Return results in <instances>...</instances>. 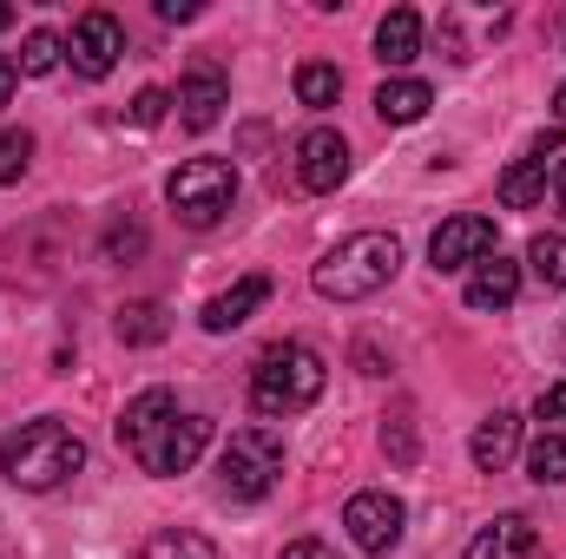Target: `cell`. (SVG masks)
Returning a JSON list of instances; mask_svg holds the SVG:
<instances>
[{
	"label": "cell",
	"instance_id": "cb8c5ba5",
	"mask_svg": "<svg viewBox=\"0 0 566 559\" xmlns=\"http://www.w3.org/2000/svg\"><path fill=\"white\" fill-rule=\"evenodd\" d=\"M527 481H541V487H560L566 481V434H534V447H527Z\"/></svg>",
	"mask_w": 566,
	"mask_h": 559
},
{
	"label": "cell",
	"instance_id": "30bf717a",
	"mask_svg": "<svg viewBox=\"0 0 566 559\" xmlns=\"http://www.w3.org/2000/svg\"><path fill=\"white\" fill-rule=\"evenodd\" d=\"M349 178V139L336 133V126H310L303 139H296V184L303 191H336Z\"/></svg>",
	"mask_w": 566,
	"mask_h": 559
},
{
	"label": "cell",
	"instance_id": "44dd1931",
	"mask_svg": "<svg viewBox=\"0 0 566 559\" xmlns=\"http://www.w3.org/2000/svg\"><path fill=\"white\" fill-rule=\"evenodd\" d=\"M296 99H303L310 113L336 106V99H343V73H336L329 60H303V66H296Z\"/></svg>",
	"mask_w": 566,
	"mask_h": 559
},
{
	"label": "cell",
	"instance_id": "ac0fdd59",
	"mask_svg": "<svg viewBox=\"0 0 566 559\" xmlns=\"http://www.w3.org/2000/svg\"><path fill=\"white\" fill-rule=\"evenodd\" d=\"M428 106H434L428 80L396 73V80H382V86H376V119H382V126H416V119H428Z\"/></svg>",
	"mask_w": 566,
	"mask_h": 559
},
{
	"label": "cell",
	"instance_id": "603a6c76",
	"mask_svg": "<svg viewBox=\"0 0 566 559\" xmlns=\"http://www.w3.org/2000/svg\"><path fill=\"white\" fill-rule=\"evenodd\" d=\"M527 271L547 283V289H566V231H541L527 244Z\"/></svg>",
	"mask_w": 566,
	"mask_h": 559
},
{
	"label": "cell",
	"instance_id": "52a82bcc",
	"mask_svg": "<svg viewBox=\"0 0 566 559\" xmlns=\"http://www.w3.org/2000/svg\"><path fill=\"white\" fill-rule=\"evenodd\" d=\"M218 481H224V494H231V500H264V494L283 481V441L264 428V421L238 428V434L224 441Z\"/></svg>",
	"mask_w": 566,
	"mask_h": 559
},
{
	"label": "cell",
	"instance_id": "e575fe53",
	"mask_svg": "<svg viewBox=\"0 0 566 559\" xmlns=\"http://www.w3.org/2000/svg\"><path fill=\"white\" fill-rule=\"evenodd\" d=\"M554 126H560V133H566V86H560V93H554Z\"/></svg>",
	"mask_w": 566,
	"mask_h": 559
},
{
	"label": "cell",
	"instance_id": "83f0119b",
	"mask_svg": "<svg viewBox=\"0 0 566 559\" xmlns=\"http://www.w3.org/2000/svg\"><path fill=\"white\" fill-rule=\"evenodd\" d=\"M165 113H171V93H165V86H145L139 99L126 106V126H139V133H151V126H158Z\"/></svg>",
	"mask_w": 566,
	"mask_h": 559
},
{
	"label": "cell",
	"instance_id": "d6a6232c",
	"mask_svg": "<svg viewBox=\"0 0 566 559\" xmlns=\"http://www.w3.org/2000/svg\"><path fill=\"white\" fill-rule=\"evenodd\" d=\"M165 20H198V0H158Z\"/></svg>",
	"mask_w": 566,
	"mask_h": 559
},
{
	"label": "cell",
	"instance_id": "ba28073f",
	"mask_svg": "<svg viewBox=\"0 0 566 559\" xmlns=\"http://www.w3.org/2000/svg\"><path fill=\"white\" fill-rule=\"evenodd\" d=\"M402 520H409V507H402L389 487H363V494H349V507H343L349 540H356L363 553H376V559L402 547Z\"/></svg>",
	"mask_w": 566,
	"mask_h": 559
},
{
	"label": "cell",
	"instance_id": "7402d4cb",
	"mask_svg": "<svg viewBox=\"0 0 566 559\" xmlns=\"http://www.w3.org/2000/svg\"><path fill=\"white\" fill-rule=\"evenodd\" d=\"M139 559H218V547L205 534H191V527H165L139 547Z\"/></svg>",
	"mask_w": 566,
	"mask_h": 559
},
{
	"label": "cell",
	"instance_id": "5b68a950",
	"mask_svg": "<svg viewBox=\"0 0 566 559\" xmlns=\"http://www.w3.org/2000/svg\"><path fill=\"white\" fill-rule=\"evenodd\" d=\"M66 271H73V218L66 211L33 218L13 238H0V283H13V289H53Z\"/></svg>",
	"mask_w": 566,
	"mask_h": 559
},
{
	"label": "cell",
	"instance_id": "9c48e42d",
	"mask_svg": "<svg viewBox=\"0 0 566 559\" xmlns=\"http://www.w3.org/2000/svg\"><path fill=\"white\" fill-rule=\"evenodd\" d=\"M119 53H126V27H119L106 7H93V13H80V20H73L66 60H73V73H80V80H106V73L119 66Z\"/></svg>",
	"mask_w": 566,
	"mask_h": 559
},
{
	"label": "cell",
	"instance_id": "d6986e66",
	"mask_svg": "<svg viewBox=\"0 0 566 559\" xmlns=\"http://www.w3.org/2000/svg\"><path fill=\"white\" fill-rule=\"evenodd\" d=\"M113 329H119V342H126V349H151V342H165V336H171V316H165V303L139 296V303H126V309H119V323H113Z\"/></svg>",
	"mask_w": 566,
	"mask_h": 559
},
{
	"label": "cell",
	"instance_id": "f1b7e54d",
	"mask_svg": "<svg viewBox=\"0 0 566 559\" xmlns=\"http://www.w3.org/2000/svg\"><path fill=\"white\" fill-rule=\"evenodd\" d=\"M382 454H389L396 467H416V428H409V415H396L382 428Z\"/></svg>",
	"mask_w": 566,
	"mask_h": 559
},
{
	"label": "cell",
	"instance_id": "2e32d148",
	"mask_svg": "<svg viewBox=\"0 0 566 559\" xmlns=\"http://www.w3.org/2000/svg\"><path fill=\"white\" fill-rule=\"evenodd\" d=\"M468 454H474V467H481V474H501V467L521 454V415H514V409H494V415L474 428Z\"/></svg>",
	"mask_w": 566,
	"mask_h": 559
},
{
	"label": "cell",
	"instance_id": "8992f818",
	"mask_svg": "<svg viewBox=\"0 0 566 559\" xmlns=\"http://www.w3.org/2000/svg\"><path fill=\"white\" fill-rule=\"evenodd\" d=\"M165 204H171L191 231L224 224V211L238 204V171H231V158H185V165L165 178Z\"/></svg>",
	"mask_w": 566,
	"mask_h": 559
},
{
	"label": "cell",
	"instance_id": "484cf974",
	"mask_svg": "<svg viewBox=\"0 0 566 559\" xmlns=\"http://www.w3.org/2000/svg\"><path fill=\"white\" fill-rule=\"evenodd\" d=\"M99 257H106V264H139L145 257V224L139 218H113L106 238H99Z\"/></svg>",
	"mask_w": 566,
	"mask_h": 559
},
{
	"label": "cell",
	"instance_id": "4fadbf2b",
	"mask_svg": "<svg viewBox=\"0 0 566 559\" xmlns=\"http://www.w3.org/2000/svg\"><path fill=\"white\" fill-rule=\"evenodd\" d=\"M264 303H271V277H238L231 289H218V296L205 303V316H198V323H205L211 336H231V329H244Z\"/></svg>",
	"mask_w": 566,
	"mask_h": 559
},
{
	"label": "cell",
	"instance_id": "e0dca14e",
	"mask_svg": "<svg viewBox=\"0 0 566 559\" xmlns=\"http://www.w3.org/2000/svg\"><path fill=\"white\" fill-rule=\"evenodd\" d=\"M416 53H422V13H416V7H389L382 27H376V60H382L389 73H402Z\"/></svg>",
	"mask_w": 566,
	"mask_h": 559
},
{
	"label": "cell",
	"instance_id": "ffe728a7",
	"mask_svg": "<svg viewBox=\"0 0 566 559\" xmlns=\"http://www.w3.org/2000/svg\"><path fill=\"white\" fill-rule=\"evenodd\" d=\"M547 198V165L541 158H514L507 171H501V204L507 211H534Z\"/></svg>",
	"mask_w": 566,
	"mask_h": 559
},
{
	"label": "cell",
	"instance_id": "8fae6325",
	"mask_svg": "<svg viewBox=\"0 0 566 559\" xmlns=\"http://www.w3.org/2000/svg\"><path fill=\"white\" fill-rule=\"evenodd\" d=\"M481 257H494V218H448L434 238H428V264L434 271H474Z\"/></svg>",
	"mask_w": 566,
	"mask_h": 559
},
{
	"label": "cell",
	"instance_id": "7a4b0ae2",
	"mask_svg": "<svg viewBox=\"0 0 566 559\" xmlns=\"http://www.w3.org/2000/svg\"><path fill=\"white\" fill-rule=\"evenodd\" d=\"M80 467H86V441H80L60 415L20 421V428L0 441V474H7L13 487H27V494H53V487H66Z\"/></svg>",
	"mask_w": 566,
	"mask_h": 559
},
{
	"label": "cell",
	"instance_id": "1f68e13d",
	"mask_svg": "<svg viewBox=\"0 0 566 559\" xmlns=\"http://www.w3.org/2000/svg\"><path fill=\"white\" fill-rule=\"evenodd\" d=\"M13 80H20V66H13V60H7V53H0V113H7V106H13Z\"/></svg>",
	"mask_w": 566,
	"mask_h": 559
},
{
	"label": "cell",
	"instance_id": "4316f807",
	"mask_svg": "<svg viewBox=\"0 0 566 559\" xmlns=\"http://www.w3.org/2000/svg\"><path fill=\"white\" fill-rule=\"evenodd\" d=\"M27 165H33V133L27 126L20 133H0V184H20Z\"/></svg>",
	"mask_w": 566,
	"mask_h": 559
},
{
	"label": "cell",
	"instance_id": "3957f363",
	"mask_svg": "<svg viewBox=\"0 0 566 559\" xmlns=\"http://www.w3.org/2000/svg\"><path fill=\"white\" fill-rule=\"evenodd\" d=\"M396 271H402V238L396 231H356L336 251H323V264L310 271V283H316L323 303H363Z\"/></svg>",
	"mask_w": 566,
	"mask_h": 559
},
{
	"label": "cell",
	"instance_id": "277c9868",
	"mask_svg": "<svg viewBox=\"0 0 566 559\" xmlns=\"http://www.w3.org/2000/svg\"><path fill=\"white\" fill-rule=\"evenodd\" d=\"M323 382H329V369H323V356L310 349V342H277V349H264L258 356V369H251V409L258 415H303L316 395H323Z\"/></svg>",
	"mask_w": 566,
	"mask_h": 559
},
{
	"label": "cell",
	"instance_id": "5bb4252c",
	"mask_svg": "<svg viewBox=\"0 0 566 559\" xmlns=\"http://www.w3.org/2000/svg\"><path fill=\"white\" fill-rule=\"evenodd\" d=\"M468 559H541V534L527 514H494L474 540H468Z\"/></svg>",
	"mask_w": 566,
	"mask_h": 559
},
{
	"label": "cell",
	"instance_id": "6da1fadb",
	"mask_svg": "<svg viewBox=\"0 0 566 559\" xmlns=\"http://www.w3.org/2000/svg\"><path fill=\"white\" fill-rule=\"evenodd\" d=\"M119 441L133 447V461H139L145 474H165L171 481V474H191V461L211 441V421L185 415L171 389H145V395L126 402V415H119Z\"/></svg>",
	"mask_w": 566,
	"mask_h": 559
},
{
	"label": "cell",
	"instance_id": "d4e9b609",
	"mask_svg": "<svg viewBox=\"0 0 566 559\" xmlns=\"http://www.w3.org/2000/svg\"><path fill=\"white\" fill-rule=\"evenodd\" d=\"M60 60H66V40H60L53 27H33L27 46H20V73H27V80H46Z\"/></svg>",
	"mask_w": 566,
	"mask_h": 559
},
{
	"label": "cell",
	"instance_id": "836d02e7",
	"mask_svg": "<svg viewBox=\"0 0 566 559\" xmlns=\"http://www.w3.org/2000/svg\"><path fill=\"white\" fill-rule=\"evenodd\" d=\"M547 191H554V204H560V218H566V158L554 165V178H547Z\"/></svg>",
	"mask_w": 566,
	"mask_h": 559
},
{
	"label": "cell",
	"instance_id": "4dcf8cb0",
	"mask_svg": "<svg viewBox=\"0 0 566 559\" xmlns=\"http://www.w3.org/2000/svg\"><path fill=\"white\" fill-rule=\"evenodd\" d=\"M283 559H336V547H323V540H290Z\"/></svg>",
	"mask_w": 566,
	"mask_h": 559
},
{
	"label": "cell",
	"instance_id": "9a60e30c",
	"mask_svg": "<svg viewBox=\"0 0 566 559\" xmlns=\"http://www.w3.org/2000/svg\"><path fill=\"white\" fill-rule=\"evenodd\" d=\"M461 296H468V309H507V303L521 296V264L501 257V251L481 257V264L468 271V289H461Z\"/></svg>",
	"mask_w": 566,
	"mask_h": 559
},
{
	"label": "cell",
	"instance_id": "f546056e",
	"mask_svg": "<svg viewBox=\"0 0 566 559\" xmlns=\"http://www.w3.org/2000/svg\"><path fill=\"white\" fill-rule=\"evenodd\" d=\"M534 415H541V421H566V382H554V389H541Z\"/></svg>",
	"mask_w": 566,
	"mask_h": 559
},
{
	"label": "cell",
	"instance_id": "d590c367",
	"mask_svg": "<svg viewBox=\"0 0 566 559\" xmlns=\"http://www.w3.org/2000/svg\"><path fill=\"white\" fill-rule=\"evenodd\" d=\"M7 27H13V7H7V0H0V33H7Z\"/></svg>",
	"mask_w": 566,
	"mask_h": 559
},
{
	"label": "cell",
	"instance_id": "7c38bea8",
	"mask_svg": "<svg viewBox=\"0 0 566 559\" xmlns=\"http://www.w3.org/2000/svg\"><path fill=\"white\" fill-rule=\"evenodd\" d=\"M178 126L185 133H211L218 119H224V106H231V80L211 66V60H198L191 73H185V86H178Z\"/></svg>",
	"mask_w": 566,
	"mask_h": 559
}]
</instances>
